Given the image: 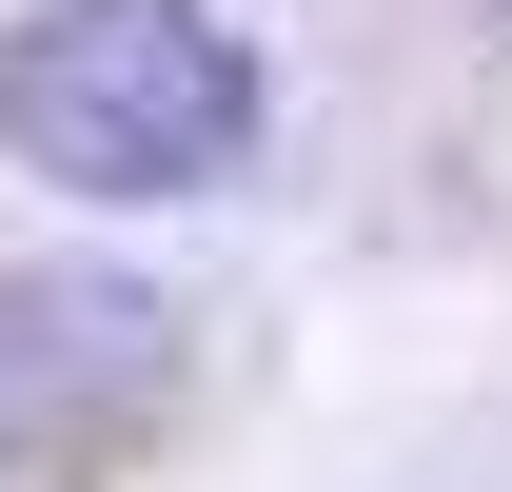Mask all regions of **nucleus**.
I'll use <instances>...</instances> for the list:
<instances>
[{
	"label": "nucleus",
	"mask_w": 512,
	"mask_h": 492,
	"mask_svg": "<svg viewBox=\"0 0 512 492\" xmlns=\"http://www.w3.org/2000/svg\"><path fill=\"white\" fill-rule=\"evenodd\" d=\"M0 138L60 197H197L256 158V40L217 0H20L0 20Z\"/></svg>",
	"instance_id": "obj_1"
},
{
	"label": "nucleus",
	"mask_w": 512,
	"mask_h": 492,
	"mask_svg": "<svg viewBox=\"0 0 512 492\" xmlns=\"http://www.w3.org/2000/svg\"><path fill=\"white\" fill-rule=\"evenodd\" d=\"M158 374H178V315L138 296V276H0V433H20V453L138 433Z\"/></svg>",
	"instance_id": "obj_2"
}]
</instances>
